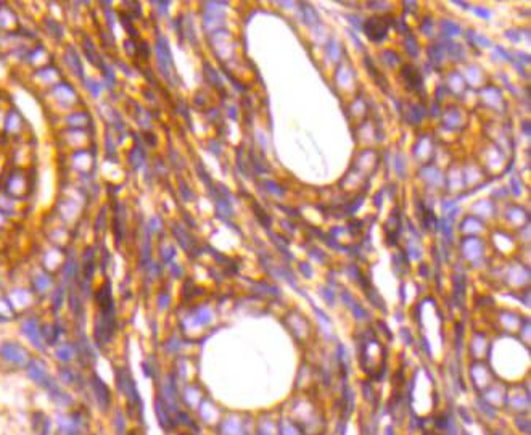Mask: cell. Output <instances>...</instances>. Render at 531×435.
I'll return each mask as SVG.
<instances>
[{
    "instance_id": "d6986e66",
    "label": "cell",
    "mask_w": 531,
    "mask_h": 435,
    "mask_svg": "<svg viewBox=\"0 0 531 435\" xmlns=\"http://www.w3.org/2000/svg\"><path fill=\"white\" fill-rule=\"evenodd\" d=\"M52 300H53V306H55V309L58 311V309L61 308V305H63V292L58 289V290L55 292V294H52Z\"/></svg>"
},
{
    "instance_id": "7a4b0ae2",
    "label": "cell",
    "mask_w": 531,
    "mask_h": 435,
    "mask_svg": "<svg viewBox=\"0 0 531 435\" xmlns=\"http://www.w3.org/2000/svg\"><path fill=\"white\" fill-rule=\"evenodd\" d=\"M391 18H386V16H372L369 18L366 26H364V31L366 34L369 36V39L374 41V42H380L383 41L386 34H388V26H390Z\"/></svg>"
},
{
    "instance_id": "9a60e30c",
    "label": "cell",
    "mask_w": 531,
    "mask_h": 435,
    "mask_svg": "<svg viewBox=\"0 0 531 435\" xmlns=\"http://www.w3.org/2000/svg\"><path fill=\"white\" fill-rule=\"evenodd\" d=\"M66 121H68V125H71V126L79 125L78 128H81V126L85 125V122H87V115H85V113H82V111H78V113H73V115H71L68 119H66Z\"/></svg>"
},
{
    "instance_id": "8992f818",
    "label": "cell",
    "mask_w": 531,
    "mask_h": 435,
    "mask_svg": "<svg viewBox=\"0 0 531 435\" xmlns=\"http://www.w3.org/2000/svg\"><path fill=\"white\" fill-rule=\"evenodd\" d=\"M21 330H23V334L34 344L36 348H44V344H42V332H41L39 324H37L36 319H27V321H24L23 326H21Z\"/></svg>"
},
{
    "instance_id": "6da1fadb",
    "label": "cell",
    "mask_w": 531,
    "mask_h": 435,
    "mask_svg": "<svg viewBox=\"0 0 531 435\" xmlns=\"http://www.w3.org/2000/svg\"><path fill=\"white\" fill-rule=\"evenodd\" d=\"M27 192V176L21 169H15L8 176L5 182V194L12 195L15 198H24Z\"/></svg>"
},
{
    "instance_id": "30bf717a",
    "label": "cell",
    "mask_w": 531,
    "mask_h": 435,
    "mask_svg": "<svg viewBox=\"0 0 531 435\" xmlns=\"http://www.w3.org/2000/svg\"><path fill=\"white\" fill-rule=\"evenodd\" d=\"M124 213L126 210L122 205H119V211H115V235L118 237V240H121L122 235H124Z\"/></svg>"
},
{
    "instance_id": "8fae6325",
    "label": "cell",
    "mask_w": 531,
    "mask_h": 435,
    "mask_svg": "<svg viewBox=\"0 0 531 435\" xmlns=\"http://www.w3.org/2000/svg\"><path fill=\"white\" fill-rule=\"evenodd\" d=\"M64 60H66V65L71 66L74 73H78V76H82V66H81V63H79V56H78V53H76L73 49L66 50Z\"/></svg>"
},
{
    "instance_id": "cb8c5ba5",
    "label": "cell",
    "mask_w": 531,
    "mask_h": 435,
    "mask_svg": "<svg viewBox=\"0 0 531 435\" xmlns=\"http://www.w3.org/2000/svg\"><path fill=\"white\" fill-rule=\"evenodd\" d=\"M443 26H444V27H446V29H448V31L451 33V36H452V34H459V31H460V29H459V27H457L456 24H452V23L449 24L448 21H446V23H444Z\"/></svg>"
},
{
    "instance_id": "7c38bea8",
    "label": "cell",
    "mask_w": 531,
    "mask_h": 435,
    "mask_svg": "<svg viewBox=\"0 0 531 435\" xmlns=\"http://www.w3.org/2000/svg\"><path fill=\"white\" fill-rule=\"evenodd\" d=\"M56 358H58L60 361H71V359L74 358V348L71 345L60 347L58 350H56Z\"/></svg>"
},
{
    "instance_id": "5bb4252c",
    "label": "cell",
    "mask_w": 531,
    "mask_h": 435,
    "mask_svg": "<svg viewBox=\"0 0 531 435\" xmlns=\"http://www.w3.org/2000/svg\"><path fill=\"white\" fill-rule=\"evenodd\" d=\"M76 272H78V264H76V261L73 258H70L68 261L64 263V269H63V276L66 281H70L71 277L76 276Z\"/></svg>"
},
{
    "instance_id": "9c48e42d",
    "label": "cell",
    "mask_w": 531,
    "mask_h": 435,
    "mask_svg": "<svg viewBox=\"0 0 531 435\" xmlns=\"http://www.w3.org/2000/svg\"><path fill=\"white\" fill-rule=\"evenodd\" d=\"M403 78H404V81L407 82V86H409L411 89L419 90V89L422 87V78H420V74L417 73V70L412 68V66H409V65L404 66V68H403Z\"/></svg>"
},
{
    "instance_id": "44dd1931",
    "label": "cell",
    "mask_w": 531,
    "mask_h": 435,
    "mask_svg": "<svg viewBox=\"0 0 531 435\" xmlns=\"http://www.w3.org/2000/svg\"><path fill=\"white\" fill-rule=\"evenodd\" d=\"M61 377H63V381H64V382H68V384H73V381H74V374L71 372V369H64V371H61Z\"/></svg>"
},
{
    "instance_id": "3957f363",
    "label": "cell",
    "mask_w": 531,
    "mask_h": 435,
    "mask_svg": "<svg viewBox=\"0 0 531 435\" xmlns=\"http://www.w3.org/2000/svg\"><path fill=\"white\" fill-rule=\"evenodd\" d=\"M0 356H2L5 361L13 363V364H26L29 361V353L20 345V344H4L0 347Z\"/></svg>"
},
{
    "instance_id": "ffe728a7",
    "label": "cell",
    "mask_w": 531,
    "mask_h": 435,
    "mask_svg": "<svg viewBox=\"0 0 531 435\" xmlns=\"http://www.w3.org/2000/svg\"><path fill=\"white\" fill-rule=\"evenodd\" d=\"M168 305H169V297H168L166 294H161V295L158 297V306H159V309H164Z\"/></svg>"
},
{
    "instance_id": "ba28073f",
    "label": "cell",
    "mask_w": 531,
    "mask_h": 435,
    "mask_svg": "<svg viewBox=\"0 0 531 435\" xmlns=\"http://www.w3.org/2000/svg\"><path fill=\"white\" fill-rule=\"evenodd\" d=\"M92 389H93V392H95V396L100 401V405L107 408V406L111 403V393L108 390V387L105 385V382H103L98 376L92 377Z\"/></svg>"
},
{
    "instance_id": "2e32d148",
    "label": "cell",
    "mask_w": 531,
    "mask_h": 435,
    "mask_svg": "<svg viewBox=\"0 0 531 435\" xmlns=\"http://www.w3.org/2000/svg\"><path fill=\"white\" fill-rule=\"evenodd\" d=\"M34 284H36V289H37V290L44 292V290H47V289L50 287V277L47 276V274H39V276L36 277Z\"/></svg>"
},
{
    "instance_id": "52a82bcc",
    "label": "cell",
    "mask_w": 531,
    "mask_h": 435,
    "mask_svg": "<svg viewBox=\"0 0 531 435\" xmlns=\"http://www.w3.org/2000/svg\"><path fill=\"white\" fill-rule=\"evenodd\" d=\"M27 374H29V377L34 382H37L39 385H44V387H45L47 382L50 381L49 374H47L45 366L41 361H37V359H31V361L27 363Z\"/></svg>"
},
{
    "instance_id": "277c9868",
    "label": "cell",
    "mask_w": 531,
    "mask_h": 435,
    "mask_svg": "<svg viewBox=\"0 0 531 435\" xmlns=\"http://www.w3.org/2000/svg\"><path fill=\"white\" fill-rule=\"evenodd\" d=\"M156 55H158V65H159V70L163 71V74L168 78L171 70H173V58H171V52H169V44L168 41L164 39L163 36L158 37L156 41Z\"/></svg>"
},
{
    "instance_id": "603a6c76",
    "label": "cell",
    "mask_w": 531,
    "mask_h": 435,
    "mask_svg": "<svg viewBox=\"0 0 531 435\" xmlns=\"http://www.w3.org/2000/svg\"><path fill=\"white\" fill-rule=\"evenodd\" d=\"M198 319H200V323H208V321H210V313H208V311L206 309H200V311H198Z\"/></svg>"
},
{
    "instance_id": "d4e9b609",
    "label": "cell",
    "mask_w": 531,
    "mask_h": 435,
    "mask_svg": "<svg viewBox=\"0 0 531 435\" xmlns=\"http://www.w3.org/2000/svg\"><path fill=\"white\" fill-rule=\"evenodd\" d=\"M87 84H89V86H92V87H89V89L93 92V96H98V92H100V86H98V84L93 82V81H89Z\"/></svg>"
},
{
    "instance_id": "7402d4cb",
    "label": "cell",
    "mask_w": 531,
    "mask_h": 435,
    "mask_svg": "<svg viewBox=\"0 0 531 435\" xmlns=\"http://www.w3.org/2000/svg\"><path fill=\"white\" fill-rule=\"evenodd\" d=\"M116 418H118V435H122V430H124V418H122V414L121 413H118L116 414Z\"/></svg>"
},
{
    "instance_id": "484cf974",
    "label": "cell",
    "mask_w": 531,
    "mask_h": 435,
    "mask_svg": "<svg viewBox=\"0 0 531 435\" xmlns=\"http://www.w3.org/2000/svg\"><path fill=\"white\" fill-rule=\"evenodd\" d=\"M475 13H478L480 16H485V18H489V13L488 12H483V8H477Z\"/></svg>"
},
{
    "instance_id": "4fadbf2b",
    "label": "cell",
    "mask_w": 531,
    "mask_h": 435,
    "mask_svg": "<svg viewBox=\"0 0 531 435\" xmlns=\"http://www.w3.org/2000/svg\"><path fill=\"white\" fill-rule=\"evenodd\" d=\"M129 162L134 168H140L142 163H144V150H142L140 147H136L129 155Z\"/></svg>"
},
{
    "instance_id": "ac0fdd59",
    "label": "cell",
    "mask_w": 531,
    "mask_h": 435,
    "mask_svg": "<svg viewBox=\"0 0 531 435\" xmlns=\"http://www.w3.org/2000/svg\"><path fill=\"white\" fill-rule=\"evenodd\" d=\"M406 47H407V52H409V55H412V56L419 55V45H417V41L414 39L412 36L406 37Z\"/></svg>"
},
{
    "instance_id": "e0dca14e",
    "label": "cell",
    "mask_w": 531,
    "mask_h": 435,
    "mask_svg": "<svg viewBox=\"0 0 531 435\" xmlns=\"http://www.w3.org/2000/svg\"><path fill=\"white\" fill-rule=\"evenodd\" d=\"M47 23H45V26H47V29H49V33L53 36V37H56V39H60V36H61V26L58 24V23H56V21H53V20H45Z\"/></svg>"
},
{
    "instance_id": "5b68a950",
    "label": "cell",
    "mask_w": 531,
    "mask_h": 435,
    "mask_svg": "<svg viewBox=\"0 0 531 435\" xmlns=\"http://www.w3.org/2000/svg\"><path fill=\"white\" fill-rule=\"evenodd\" d=\"M116 381H118L119 389L129 396L130 405H140V398H139V392L136 389V384H134V381L130 379V376L124 369H118L116 371Z\"/></svg>"
}]
</instances>
